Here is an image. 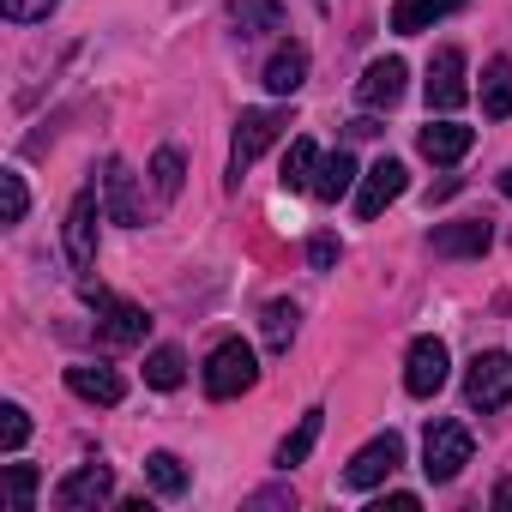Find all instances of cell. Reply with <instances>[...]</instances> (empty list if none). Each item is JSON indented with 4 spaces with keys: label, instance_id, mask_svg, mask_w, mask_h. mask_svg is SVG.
<instances>
[{
    "label": "cell",
    "instance_id": "cell-1",
    "mask_svg": "<svg viewBox=\"0 0 512 512\" xmlns=\"http://www.w3.org/2000/svg\"><path fill=\"white\" fill-rule=\"evenodd\" d=\"M253 380H260V356H253V344H241V338H223L217 350H211V362H205V398H241Z\"/></svg>",
    "mask_w": 512,
    "mask_h": 512
},
{
    "label": "cell",
    "instance_id": "cell-2",
    "mask_svg": "<svg viewBox=\"0 0 512 512\" xmlns=\"http://www.w3.org/2000/svg\"><path fill=\"white\" fill-rule=\"evenodd\" d=\"M464 404L470 410H500L512 404V350H482L464 368Z\"/></svg>",
    "mask_w": 512,
    "mask_h": 512
},
{
    "label": "cell",
    "instance_id": "cell-3",
    "mask_svg": "<svg viewBox=\"0 0 512 512\" xmlns=\"http://www.w3.org/2000/svg\"><path fill=\"white\" fill-rule=\"evenodd\" d=\"M470 464V428L464 422H434L422 440V476L428 482H452Z\"/></svg>",
    "mask_w": 512,
    "mask_h": 512
},
{
    "label": "cell",
    "instance_id": "cell-4",
    "mask_svg": "<svg viewBox=\"0 0 512 512\" xmlns=\"http://www.w3.org/2000/svg\"><path fill=\"white\" fill-rule=\"evenodd\" d=\"M97 211H103L97 187H79L73 205H67V260H73V272L97 266Z\"/></svg>",
    "mask_w": 512,
    "mask_h": 512
},
{
    "label": "cell",
    "instance_id": "cell-5",
    "mask_svg": "<svg viewBox=\"0 0 512 512\" xmlns=\"http://www.w3.org/2000/svg\"><path fill=\"white\" fill-rule=\"evenodd\" d=\"M278 133H284V115H278V109H241V121H235V151H229V187L241 181V169L260 157Z\"/></svg>",
    "mask_w": 512,
    "mask_h": 512
},
{
    "label": "cell",
    "instance_id": "cell-6",
    "mask_svg": "<svg viewBox=\"0 0 512 512\" xmlns=\"http://www.w3.org/2000/svg\"><path fill=\"white\" fill-rule=\"evenodd\" d=\"M103 500H115V470L109 464H79V470H67L55 482V506L61 512H91Z\"/></svg>",
    "mask_w": 512,
    "mask_h": 512
},
{
    "label": "cell",
    "instance_id": "cell-7",
    "mask_svg": "<svg viewBox=\"0 0 512 512\" xmlns=\"http://www.w3.org/2000/svg\"><path fill=\"white\" fill-rule=\"evenodd\" d=\"M85 302L103 314V344H139L151 332V314L145 308H133V302H121V296H109L97 284H85Z\"/></svg>",
    "mask_w": 512,
    "mask_h": 512
},
{
    "label": "cell",
    "instance_id": "cell-8",
    "mask_svg": "<svg viewBox=\"0 0 512 512\" xmlns=\"http://www.w3.org/2000/svg\"><path fill=\"white\" fill-rule=\"evenodd\" d=\"M422 91H428V109H440V115L464 109V97H470V85H464V49H434Z\"/></svg>",
    "mask_w": 512,
    "mask_h": 512
},
{
    "label": "cell",
    "instance_id": "cell-9",
    "mask_svg": "<svg viewBox=\"0 0 512 512\" xmlns=\"http://www.w3.org/2000/svg\"><path fill=\"white\" fill-rule=\"evenodd\" d=\"M446 368H452L446 344H440V338H416L410 356H404V392H410V398H434V392L446 386Z\"/></svg>",
    "mask_w": 512,
    "mask_h": 512
},
{
    "label": "cell",
    "instance_id": "cell-10",
    "mask_svg": "<svg viewBox=\"0 0 512 512\" xmlns=\"http://www.w3.org/2000/svg\"><path fill=\"white\" fill-rule=\"evenodd\" d=\"M398 464H404V440H398V434H374V440H368V446L350 458L344 482H350V488H380V482H386Z\"/></svg>",
    "mask_w": 512,
    "mask_h": 512
},
{
    "label": "cell",
    "instance_id": "cell-11",
    "mask_svg": "<svg viewBox=\"0 0 512 512\" xmlns=\"http://www.w3.org/2000/svg\"><path fill=\"white\" fill-rule=\"evenodd\" d=\"M404 187H410V169H404L398 157H380V163L362 175V187H356V217H380Z\"/></svg>",
    "mask_w": 512,
    "mask_h": 512
},
{
    "label": "cell",
    "instance_id": "cell-12",
    "mask_svg": "<svg viewBox=\"0 0 512 512\" xmlns=\"http://www.w3.org/2000/svg\"><path fill=\"white\" fill-rule=\"evenodd\" d=\"M488 241H494V229H488L482 217H464V223H440V229L428 235V247L440 253V260H476V253H488Z\"/></svg>",
    "mask_w": 512,
    "mask_h": 512
},
{
    "label": "cell",
    "instance_id": "cell-13",
    "mask_svg": "<svg viewBox=\"0 0 512 512\" xmlns=\"http://www.w3.org/2000/svg\"><path fill=\"white\" fill-rule=\"evenodd\" d=\"M67 392L85 398V404H103V410H109V404L127 398V380H121L115 368H103V362H73V368H67Z\"/></svg>",
    "mask_w": 512,
    "mask_h": 512
},
{
    "label": "cell",
    "instance_id": "cell-14",
    "mask_svg": "<svg viewBox=\"0 0 512 512\" xmlns=\"http://www.w3.org/2000/svg\"><path fill=\"white\" fill-rule=\"evenodd\" d=\"M404 79H410V67H404L398 55H386V61H374V67L362 73V85H356V97H362L368 109H392V103L404 97Z\"/></svg>",
    "mask_w": 512,
    "mask_h": 512
},
{
    "label": "cell",
    "instance_id": "cell-15",
    "mask_svg": "<svg viewBox=\"0 0 512 512\" xmlns=\"http://www.w3.org/2000/svg\"><path fill=\"white\" fill-rule=\"evenodd\" d=\"M103 211L115 223H139V187H133V169L121 157L103 163Z\"/></svg>",
    "mask_w": 512,
    "mask_h": 512
},
{
    "label": "cell",
    "instance_id": "cell-16",
    "mask_svg": "<svg viewBox=\"0 0 512 512\" xmlns=\"http://www.w3.org/2000/svg\"><path fill=\"white\" fill-rule=\"evenodd\" d=\"M470 127H458V121H428L422 133H416V145H422V157L428 163H458L464 151H470Z\"/></svg>",
    "mask_w": 512,
    "mask_h": 512
},
{
    "label": "cell",
    "instance_id": "cell-17",
    "mask_svg": "<svg viewBox=\"0 0 512 512\" xmlns=\"http://www.w3.org/2000/svg\"><path fill=\"white\" fill-rule=\"evenodd\" d=\"M302 79H308V49H302V43H284V49L266 61V91H272V97H296Z\"/></svg>",
    "mask_w": 512,
    "mask_h": 512
},
{
    "label": "cell",
    "instance_id": "cell-18",
    "mask_svg": "<svg viewBox=\"0 0 512 512\" xmlns=\"http://www.w3.org/2000/svg\"><path fill=\"white\" fill-rule=\"evenodd\" d=\"M452 7H464V0H392V31H398V37L434 31Z\"/></svg>",
    "mask_w": 512,
    "mask_h": 512
},
{
    "label": "cell",
    "instance_id": "cell-19",
    "mask_svg": "<svg viewBox=\"0 0 512 512\" xmlns=\"http://www.w3.org/2000/svg\"><path fill=\"white\" fill-rule=\"evenodd\" d=\"M482 115H488V121H506V115H512V61H506V55H494V61L482 67Z\"/></svg>",
    "mask_w": 512,
    "mask_h": 512
},
{
    "label": "cell",
    "instance_id": "cell-20",
    "mask_svg": "<svg viewBox=\"0 0 512 512\" xmlns=\"http://www.w3.org/2000/svg\"><path fill=\"white\" fill-rule=\"evenodd\" d=\"M350 187H356V157H350V151H332V157H320V175H314V193L338 205V199H344Z\"/></svg>",
    "mask_w": 512,
    "mask_h": 512
},
{
    "label": "cell",
    "instance_id": "cell-21",
    "mask_svg": "<svg viewBox=\"0 0 512 512\" xmlns=\"http://www.w3.org/2000/svg\"><path fill=\"white\" fill-rule=\"evenodd\" d=\"M320 428H326V410H308V416L296 422V434H290V440L278 446V470H296V464H308V452H314Z\"/></svg>",
    "mask_w": 512,
    "mask_h": 512
},
{
    "label": "cell",
    "instance_id": "cell-22",
    "mask_svg": "<svg viewBox=\"0 0 512 512\" xmlns=\"http://www.w3.org/2000/svg\"><path fill=\"white\" fill-rule=\"evenodd\" d=\"M314 175H320V151H314V139H296L290 145V157H284V187L290 193H314Z\"/></svg>",
    "mask_w": 512,
    "mask_h": 512
},
{
    "label": "cell",
    "instance_id": "cell-23",
    "mask_svg": "<svg viewBox=\"0 0 512 512\" xmlns=\"http://www.w3.org/2000/svg\"><path fill=\"white\" fill-rule=\"evenodd\" d=\"M37 470L31 464H7V476H0V500H7V512H31V500H37Z\"/></svg>",
    "mask_w": 512,
    "mask_h": 512
},
{
    "label": "cell",
    "instance_id": "cell-24",
    "mask_svg": "<svg viewBox=\"0 0 512 512\" xmlns=\"http://www.w3.org/2000/svg\"><path fill=\"white\" fill-rule=\"evenodd\" d=\"M229 19L241 25V37H260V31H278V0H235L229 7Z\"/></svg>",
    "mask_w": 512,
    "mask_h": 512
},
{
    "label": "cell",
    "instance_id": "cell-25",
    "mask_svg": "<svg viewBox=\"0 0 512 512\" xmlns=\"http://www.w3.org/2000/svg\"><path fill=\"white\" fill-rule=\"evenodd\" d=\"M145 380H151L157 392H175V386L187 380V362H181V350H169V344H163V350H151V356H145Z\"/></svg>",
    "mask_w": 512,
    "mask_h": 512
},
{
    "label": "cell",
    "instance_id": "cell-26",
    "mask_svg": "<svg viewBox=\"0 0 512 512\" xmlns=\"http://www.w3.org/2000/svg\"><path fill=\"white\" fill-rule=\"evenodd\" d=\"M145 476H151V488H157L163 500H175V494L187 488V470H181L175 452H151V458H145Z\"/></svg>",
    "mask_w": 512,
    "mask_h": 512
},
{
    "label": "cell",
    "instance_id": "cell-27",
    "mask_svg": "<svg viewBox=\"0 0 512 512\" xmlns=\"http://www.w3.org/2000/svg\"><path fill=\"white\" fill-rule=\"evenodd\" d=\"M296 320H302V314H296V302H272V308H266V344H272V350H290Z\"/></svg>",
    "mask_w": 512,
    "mask_h": 512
},
{
    "label": "cell",
    "instance_id": "cell-28",
    "mask_svg": "<svg viewBox=\"0 0 512 512\" xmlns=\"http://www.w3.org/2000/svg\"><path fill=\"white\" fill-rule=\"evenodd\" d=\"M151 187H157V199L181 193V151H157L151 157Z\"/></svg>",
    "mask_w": 512,
    "mask_h": 512
},
{
    "label": "cell",
    "instance_id": "cell-29",
    "mask_svg": "<svg viewBox=\"0 0 512 512\" xmlns=\"http://www.w3.org/2000/svg\"><path fill=\"white\" fill-rule=\"evenodd\" d=\"M31 440V416L19 410V404H0V446H7V452H19Z\"/></svg>",
    "mask_w": 512,
    "mask_h": 512
},
{
    "label": "cell",
    "instance_id": "cell-30",
    "mask_svg": "<svg viewBox=\"0 0 512 512\" xmlns=\"http://www.w3.org/2000/svg\"><path fill=\"white\" fill-rule=\"evenodd\" d=\"M0 199H7V223H25V205H31V193H25V175H19V169H7V175H0Z\"/></svg>",
    "mask_w": 512,
    "mask_h": 512
},
{
    "label": "cell",
    "instance_id": "cell-31",
    "mask_svg": "<svg viewBox=\"0 0 512 512\" xmlns=\"http://www.w3.org/2000/svg\"><path fill=\"white\" fill-rule=\"evenodd\" d=\"M61 7V0H0V13H7L13 25H37V19H49Z\"/></svg>",
    "mask_w": 512,
    "mask_h": 512
},
{
    "label": "cell",
    "instance_id": "cell-32",
    "mask_svg": "<svg viewBox=\"0 0 512 512\" xmlns=\"http://www.w3.org/2000/svg\"><path fill=\"white\" fill-rule=\"evenodd\" d=\"M308 260H314V266L326 272V266L338 260V235H314V247H308Z\"/></svg>",
    "mask_w": 512,
    "mask_h": 512
},
{
    "label": "cell",
    "instance_id": "cell-33",
    "mask_svg": "<svg viewBox=\"0 0 512 512\" xmlns=\"http://www.w3.org/2000/svg\"><path fill=\"white\" fill-rule=\"evenodd\" d=\"M494 506H512V482H500V488H494Z\"/></svg>",
    "mask_w": 512,
    "mask_h": 512
},
{
    "label": "cell",
    "instance_id": "cell-34",
    "mask_svg": "<svg viewBox=\"0 0 512 512\" xmlns=\"http://www.w3.org/2000/svg\"><path fill=\"white\" fill-rule=\"evenodd\" d=\"M500 187H506V199H512V169H506V175H500Z\"/></svg>",
    "mask_w": 512,
    "mask_h": 512
}]
</instances>
